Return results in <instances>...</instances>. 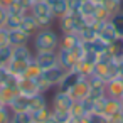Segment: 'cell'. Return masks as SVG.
Listing matches in <instances>:
<instances>
[{"label":"cell","mask_w":123,"mask_h":123,"mask_svg":"<svg viewBox=\"0 0 123 123\" xmlns=\"http://www.w3.org/2000/svg\"><path fill=\"white\" fill-rule=\"evenodd\" d=\"M105 93H106V96H110V98L120 99V98L123 96V78L116 76V78L106 81V83H105Z\"/></svg>","instance_id":"52a82bcc"},{"label":"cell","mask_w":123,"mask_h":123,"mask_svg":"<svg viewBox=\"0 0 123 123\" xmlns=\"http://www.w3.org/2000/svg\"><path fill=\"white\" fill-rule=\"evenodd\" d=\"M51 113H52V123H69L71 121V113L66 111V110H56V108H51Z\"/></svg>","instance_id":"44dd1931"},{"label":"cell","mask_w":123,"mask_h":123,"mask_svg":"<svg viewBox=\"0 0 123 123\" xmlns=\"http://www.w3.org/2000/svg\"><path fill=\"white\" fill-rule=\"evenodd\" d=\"M10 123H12V121H10Z\"/></svg>","instance_id":"bcb514c9"},{"label":"cell","mask_w":123,"mask_h":123,"mask_svg":"<svg viewBox=\"0 0 123 123\" xmlns=\"http://www.w3.org/2000/svg\"><path fill=\"white\" fill-rule=\"evenodd\" d=\"M98 59H99V54H98V52H94V51H84V56H83L81 61H84V62H88V64L94 66V64L98 62Z\"/></svg>","instance_id":"d6a6232c"},{"label":"cell","mask_w":123,"mask_h":123,"mask_svg":"<svg viewBox=\"0 0 123 123\" xmlns=\"http://www.w3.org/2000/svg\"><path fill=\"white\" fill-rule=\"evenodd\" d=\"M79 44H81V39H79L78 32L61 34V37H59V47H62V49H74Z\"/></svg>","instance_id":"5bb4252c"},{"label":"cell","mask_w":123,"mask_h":123,"mask_svg":"<svg viewBox=\"0 0 123 123\" xmlns=\"http://www.w3.org/2000/svg\"><path fill=\"white\" fill-rule=\"evenodd\" d=\"M81 78H83V76H81L76 69L66 71V73H64V76H62V79L59 81V84H57L56 88H57L59 91H66V93H68V91H69V89H71V88H73V86H74Z\"/></svg>","instance_id":"ba28073f"},{"label":"cell","mask_w":123,"mask_h":123,"mask_svg":"<svg viewBox=\"0 0 123 123\" xmlns=\"http://www.w3.org/2000/svg\"><path fill=\"white\" fill-rule=\"evenodd\" d=\"M0 66H4V64H2V62H0Z\"/></svg>","instance_id":"7bdbcfd3"},{"label":"cell","mask_w":123,"mask_h":123,"mask_svg":"<svg viewBox=\"0 0 123 123\" xmlns=\"http://www.w3.org/2000/svg\"><path fill=\"white\" fill-rule=\"evenodd\" d=\"M10 59H12V46L10 44L2 46V47H0V62L5 66Z\"/></svg>","instance_id":"f546056e"},{"label":"cell","mask_w":123,"mask_h":123,"mask_svg":"<svg viewBox=\"0 0 123 123\" xmlns=\"http://www.w3.org/2000/svg\"><path fill=\"white\" fill-rule=\"evenodd\" d=\"M9 44V31L7 29H0V47Z\"/></svg>","instance_id":"836d02e7"},{"label":"cell","mask_w":123,"mask_h":123,"mask_svg":"<svg viewBox=\"0 0 123 123\" xmlns=\"http://www.w3.org/2000/svg\"><path fill=\"white\" fill-rule=\"evenodd\" d=\"M116 71H118V76L123 78V57L116 59Z\"/></svg>","instance_id":"74e56055"},{"label":"cell","mask_w":123,"mask_h":123,"mask_svg":"<svg viewBox=\"0 0 123 123\" xmlns=\"http://www.w3.org/2000/svg\"><path fill=\"white\" fill-rule=\"evenodd\" d=\"M91 2H93V4H96V5H98V4H103V2H105V0H91Z\"/></svg>","instance_id":"ab89813d"},{"label":"cell","mask_w":123,"mask_h":123,"mask_svg":"<svg viewBox=\"0 0 123 123\" xmlns=\"http://www.w3.org/2000/svg\"><path fill=\"white\" fill-rule=\"evenodd\" d=\"M42 74V69L39 68V64L32 59L29 64H27V68H25V73H24V76L22 78H29V79H37L39 76Z\"/></svg>","instance_id":"603a6c76"},{"label":"cell","mask_w":123,"mask_h":123,"mask_svg":"<svg viewBox=\"0 0 123 123\" xmlns=\"http://www.w3.org/2000/svg\"><path fill=\"white\" fill-rule=\"evenodd\" d=\"M12 123H32V115L29 110L12 113Z\"/></svg>","instance_id":"4316f807"},{"label":"cell","mask_w":123,"mask_h":123,"mask_svg":"<svg viewBox=\"0 0 123 123\" xmlns=\"http://www.w3.org/2000/svg\"><path fill=\"white\" fill-rule=\"evenodd\" d=\"M31 62V61H29ZM27 61H17V59H10L5 66H7V69H9V73L10 74H14V76H19V78H22L24 76V73H25V68H27V64H29Z\"/></svg>","instance_id":"e0dca14e"},{"label":"cell","mask_w":123,"mask_h":123,"mask_svg":"<svg viewBox=\"0 0 123 123\" xmlns=\"http://www.w3.org/2000/svg\"><path fill=\"white\" fill-rule=\"evenodd\" d=\"M14 2H15V0H0V5L7 9V7H10V5H12Z\"/></svg>","instance_id":"f35d334b"},{"label":"cell","mask_w":123,"mask_h":123,"mask_svg":"<svg viewBox=\"0 0 123 123\" xmlns=\"http://www.w3.org/2000/svg\"><path fill=\"white\" fill-rule=\"evenodd\" d=\"M74 69H76L83 78H89V76L93 74V71H94V66H91V64H88V62H84V61H79Z\"/></svg>","instance_id":"f1b7e54d"},{"label":"cell","mask_w":123,"mask_h":123,"mask_svg":"<svg viewBox=\"0 0 123 123\" xmlns=\"http://www.w3.org/2000/svg\"><path fill=\"white\" fill-rule=\"evenodd\" d=\"M7 15H9L7 9L0 5V29H4V27H5V20H7Z\"/></svg>","instance_id":"e575fe53"},{"label":"cell","mask_w":123,"mask_h":123,"mask_svg":"<svg viewBox=\"0 0 123 123\" xmlns=\"http://www.w3.org/2000/svg\"><path fill=\"white\" fill-rule=\"evenodd\" d=\"M47 99H46V93H37L34 96L29 98V111H37L42 108H47Z\"/></svg>","instance_id":"ac0fdd59"},{"label":"cell","mask_w":123,"mask_h":123,"mask_svg":"<svg viewBox=\"0 0 123 123\" xmlns=\"http://www.w3.org/2000/svg\"><path fill=\"white\" fill-rule=\"evenodd\" d=\"M103 5H105V9L108 10L110 15H115V14L123 10V2H118V0H105Z\"/></svg>","instance_id":"d4e9b609"},{"label":"cell","mask_w":123,"mask_h":123,"mask_svg":"<svg viewBox=\"0 0 123 123\" xmlns=\"http://www.w3.org/2000/svg\"><path fill=\"white\" fill-rule=\"evenodd\" d=\"M31 115H32V121L36 123H52V113L49 106L37 111H31Z\"/></svg>","instance_id":"d6986e66"},{"label":"cell","mask_w":123,"mask_h":123,"mask_svg":"<svg viewBox=\"0 0 123 123\" xmlns=\"http://www.w3.org/2000/svg\"><path fill=\"white\" fill-rule=\"evenodd\" d=\"M118 2H123V0H118Z\"/></svg>","instance_id":"b9f144b4"},{"label":"cell","mask_w":123,"mask_h":123,"mask_svg":"<svg viewBox=\"0 0 123 123\" xmlns=\"http://www.w3.org/2000/svg\"><path fill=\"white\" fill-rule=\"evenodd\" d=\"M12 121V110L7 105H0V123H10Z\"/></svg>","instance_id":"4dcf8cb0"},{"label":"cell","mask_w":123,"mask_h":123,"mask_svg":"<svg viewBox=\"0 0 123 123\" xmlns=\"http://www.w3.org/2000/svg\"><path fill=\"white\" fill-rule=\"evenodd\" d=\"M0 105H2V101H0Z\"/></svg>","instance_id":"ee69618b"},{"label":"cell","mask_w":123,"mask_h":123,"mask_svg":"<svg viewBox=\"0 0 123 123\" xmlns=\"http://www.w3.org/2000/svg\"><path fill=\"white\" fill-rule=\"evenodd\" d=\"M20 22H22V15L9 14V15H7V20H5V27H4V29H7V31L19 29V27H20Z\"/></svg>","instance_id":"83f0119b"},{"label":"cell","mask_w":123,"mask_h":123,"mask_svg":"<svg viewBox=\"0 0 123 123\" xmlns=\"http://www.w3.org/2000/svg\"><path fill=\"white\" fill-rule=\"evenodd\" d=\"M108 121H110V123H121V121H123V111H121V113H116V115H113V116H110Z\"/></svg>","instance_id":"8d00e7d4"},{"label":"cell","mask_w":123,"mask_h":123,"mask_svg":"<svg viewBox=\"0 0 123 123\" xmlns=\"http://www.w3.org/2000/svg\"><path fill=\"white\" fill-rule=\"evenodd\" d=\"M17 93H19L17 89H12V88L2 84V86H0V101H2V105H7V106H9V103L14 99V96H15Z\"/></svg>","instance_id":"7402d4cb"},{"label":"cell","mask_w":123,"mask_h":123,"mask_svg":"<svg viewBox=\"0 0 123 123\" xmlns=\"http://www.w3.org/2000/svg\"><path fill=\"white\" fill-rule=\"evenodd\" d=\"M73 103H74V99L71 98L69 93H66V91H59V89H57V91L54 93V96H52V106H51V108L69 111L71 106H73Z\"/></svg>","instance_id":"8992f818"},{"label":"cell","mask_w":123,"mask_h":123,"mask_svg":"<svg viewBox=\"0 0 123 123\" xmlns=\"http://www.w3.org/2000/svg\"><path fill=\"white\" fill-rule=\"evenodd\" d=\"M12 59H17V61H32L34 59V51L24 44V46H14L12 47Z\"/></svg>","instance_id":"7c38bea8"},{"label":"cell","mask_w":123,"mask_h":123,"mask_svg":"<svg viewBox=\"0 0 123 123\" xmlns=\"http://www.w3.org/2000/svg\"><path fill=\"white\" fill-rule=\"evenodd\" d=\"M19 93L24 94V96H27V98H31V96H34V94H37L41 91H39V86H37L36 79L19 78Z\"/></svg>","instance_id":"9c48e42d"},{"label":"cell","mask_w":123,"mask_h":123,"mask_svg":"<svg viewBox=\"0 0 123 123\" xmlns=\"http://www.w3.org/2000/svg\"><path fill=\"white\" fill-rule=\"evenodd\" d=\"M9 69H7V66H0V86H2L4 83H5V79L9 78Z\"/></svg>","instance_id":"d590c367"},{"label":"cell","mask_w":123,"mask_h":123,"mask_svg":"<svg viewBox=\"0 0 123 123\" xmlns=\"http://www.w3.org/2000/svg\"><path fill=\"white\" fill-rule=\"evenodd\" d=\"M69 113H71V116H73V118H83V116H86V115H88V111H86V108H84V103H83V101H74V103H73V106H71V110H69Z\"/></svg>","instance_id":"484cf974"},{"label":"cell","mask_w":123,"mask_h":123,"mask_svg":"<svg viewBox=\"0 0 123 123\" xmlns=\"http://www.w3.org/2000/svg\"><path fill=\"white\" fill-rule=\"evenodd\" d=\"M29 12L36 17V20H37V24H39L41 29L42 27H51V24L54 22V15H52L51 7H49V4L46 2V0L34 2Z\"/></svg>","instance_id":"7a4b0ae2"},{"label":"cell","mask_w":123,"mask_h":123,"mask_svg":"<svg viewBox=\"0 0 123 123\" xmlns=\"http://www.w3.org/2000/svg\"><path fill=\"white\" fill-rule=\"evenodd\" d=\"M32 123H36V121H32Z\"/></svg>","instance_id":"f6af8a7d"},{"label":"cell","mask_w":123,"mask_h":123,"mask_svg":"<svg viewBox=\"0 0 123 123\" xmlns=\"http://www.w3.org/2000/svg\"><path fill=\"white\" fill-rule=\"evenodd\" d=\"M34 61L39 64L41 69H47L57 64V51H42L34 52Z\"/></svg>","instance_id":"277c9868"},{"label":"cell","mask_w":123,"mask_h":123,"mask_svg":"<svg viewBox=\"0 0 123 123\" xmlns=\"http://www.w3.org/2000/svg\"><path fill=\"white\" fill-rule=\"evenodd\" d=\"M121 123H123V121H121Z\"/></svg>","instance_id":"7dc6e473"},{"label":"cell","mask_w":123,"mask_h":123,"mask_svg":"<svg viewBox=\"0 0 123 123\" xmlns=\"http://www.w3.org/2000/svg\"><path fill=\"white\" fill-rule=\"evenodd\" d=\"M123 111V106H121V101L116 99V98H106V105H105V110H103V115L105 116H113L116 113H121Z\"/></svg>","instance_id":"2e32d148"},{"label":"cell","mask_w":123,"mask_h":123,"mask_svg":"<svg viewBox=\"0 0 123 123\" xmlns=\"http://www.w3.org/2000/svg\"><path fill=\"white\" fill-rule=\"evenodd\" d=\"M86 118L89 120V123H110V121H108V116H105L103 113H96V111L88 113Z\"/></svg>","instance_id":"1f68e13d"},{"label":"cell","mask_w":123,"mask_h":123,"mask_svg":"<svg viewBox=\"0 0 123 123\" xmlns=\"http://www.w3.org/2000/svg\"><path fill=\"white\" fill-rule=\"evenodd\" d=\"M106 54H110L113 59L123 57V37H118V39H115L111 44H108Z\"/></svg>","instance_id":"ffe728a7"},{"label":"cell","mask_w":123,"mask_h":123,"mask_svg":"<svg viewBox=\"0 0 123 123\" xmlns=\"http://www.w3.org/2000/svg\"><path fill=\"white\" fill-rule=\"evenodd\" d=\"M120 101H121V106H123V96H121V98H120Z\"/></svg>","instance_id":"60d3db41"},{"label":"cell","mask_w":123,"mask_h":123,"mask_svg":"<svg viewBox=\"0 0 123 123\" xmlns=\"http://www.w3.org/2000/svg\"><path fill=\"white\" fill-rule=\"evenodd\" d=\"M110 24L113 25L116 36L118 37H123V10L118 12V14H115V15H111L110 17Z\"/></svg>","instance_id":"cb8c5ba5"},{"label":"cell","mask_w":123,"mask_h":123,"mask_svg":"<svg viewBox=\"0 0 123 123\" xmlns=\"http://www.w3.org/2000/svg\"><path fill=\"white\" fill-rule=\"evenodd\" d=\"M51 7V12L54 15V19H59L62 15H66L69 12V7H68V0H46Z\"/></svg>","instance_id":"4fadbf2b"},{"label":"cell","mask_w":123,"mask_h":123,"mask_svg":"<svg viewBox=\"0 0 123 123\" xmlns=\"http://www.w3.org/2000/svg\"><path fill=\"white\" fill-rule=\"evenodd\" d=\"M57 24H59L61 34H69V32H78L86 22H84V19L79 14L68 12L66 15H62V17L57 19Z\"/></svg>","instance_id":"3957f363"},{"label":"cell","mask_w":123,"mask_h":123,"mask_svg":"<svg viewBox=\"0 0 123 123\" xmlns=\"http://www.w3.org/2000/svg\"><path fill=\"white\" fill-rule=\"evenodd\" d=\"M68 93L71 94V98H73L74 101H83V99H86V98L89 96V81H88V78H81Z\"/></svg>","instance_id":"5b68a950"},{"label":"cell","mask_w":123,"mask_h":123,"mask_svg":"<svg viewBox=\"0 0 123 123\" xmlns=\"http://www.w3.org/2000/svg\"><path fill=\"white\" fill-rule=\"evenodd\" d=\"M59 34L51 27H42L32 36V46L34 52L42 51H57L59 49Z\"/></svg>","instance_id":"6da1fadb"},{"label":"cell","mask_w":123,"mask_h":123,"mask_svg":"<svg viewBox=\"0 0 123 123\" xmlns=\"http://www.w3.org/2000/svg\"><path fill=\"white\" fill-rule=\"evenodd\" d=\"M32 37L25 32V31H22L20 27L19 29H12V31H9V44L14 47V46H24V44H29V41H31Z\"/></svg>","instance_id":"30bf717a"},{"label":"cell","mask_w":123,"mask_h":123,"mask_svg":"<svg viewBox=\"0 0 123 123\" xmlns=\"http://www.w3.org/2000/svg\"><path fill=\"white\" fill-rule=\"evenodd\" d=\"M9 108L12 110V113H15V111H25V110H29V98L24 96V94H20V93H17L14 96V99L9 103Z\"/></svg>","instance_id":"9a60e30c"},{"label":"cell","mask_w":123,"mask_h":123,"mask_svg":"<svg viewBox=\"0 0 123 123\" xmlns=\"http://www.w3.org/2000/svg\"><path fill=\"white\" fill-rule=\"evenodd\" d=\"M20 29L22 31H25L31 37L41 29L39 27V24H37V20H36V17L31 14V12H25L24 15H22V22H20Z\"/></svg>","instance_id":"8fae6325"}]
</instances>
